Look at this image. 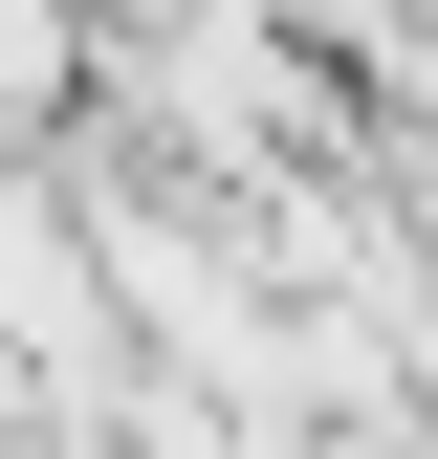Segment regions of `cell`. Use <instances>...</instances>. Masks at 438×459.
<instances>
[{
	"mask_svg": "<svg viewBox=\"0 0 438 459\" xmlns=\"http://www.w3.org/2000/svg\"><path fill=\"white\" fill-rule=\"evenodd\" d=\"M110 66V0H0V153H66Z\"/></svg>",
	"mask_w": 438,
	"mask_h": 459,
	"instance_id": "cell-1",
	"label": "cell"
}]
</instances>
